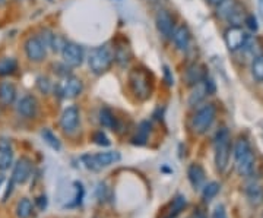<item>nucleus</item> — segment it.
<instances>
[{
	"label": "nucleus",
	"instance_id": "1",
	"mask_svg": "<svg viewBox=\"0 0 263 218\" xmlns=\"http://www.w3.org/2000/svg\"><path fill=\"white\" fill-rule=\"evenodd\" d=\"M234 160L235 167L240 176L243 177H249L253 174L254 164H256V158H254L253 150L250 147V143L245 138H240L234 145Z\"/></svg>",
	"mask_w": 263,
	"mask_h": 218
},
{
	"label": "nucleus",
	"instance_id": "2",
	"mask_svg": "<svg viewBox=\"0 0 263 218\" xmlns=\"http://www.w3.org/2000/svg\"><path fill=\"white\" fill-rule=\"evenodd\" d=\"M231 157V139L226 128H222L215 136V166L219 173H224L230 166Z\"/></svg>",
	"mask_w": 263,
	"mask_h": 218
},
{
	"label": "nucleus",
	"instance_id": "3",
	"mask_svg": "<svg viewBox=\"0 0 263 218\" xmlns=\"http://www.w3.org/2000/svg\"><path fill=\"white\" fill-rule=\"evenodd\" d=\"M129 86H130L132 93L135 94V97L141 101H145L151 97L152 93V85H151L149 74L141 69V67H136L130 70L129 74Z\"/></svg>",
	"mask_w": 263,
	"mask_h": 218
},
{
	"label": "nucleus",
	"instance_id": "4",
	"mask_svg": "<svg viewBox=\"0 0 263 218\" xmlns=\"http://www.w3.org/2000/svg\"><path fill=\"white\" fill-rule=\"evenodd\" d=\"M122 160V154L119 151H104L97 154H85L82 155L84 166L91 171H100L110 167Z\"/></svg>",
	"mask_w": 263,
	"mask_h": 218
},
{
	"label": "nucleus",
	"instance_id": "5",
	"mask_svg": "<svg viewBox=\"0 0 263 218\" xmlns=\"http://www.w3.org/2000/svg\"><path fill=\"white\" fill-rule=\"evenodd\" d=\"M111 63H113V53L107 46L94 48L88 57L89 69L95 75H103L104 72H107L110 69Z\"/></svg>",
	"mask_w": 263,
	"mask_h": 218
},
{
	"label": "nucleus",
	"instance_id": "6",
	"mask_svg": "<svg viewBox=\"0 0 263 218\" xmlns=\"http://www.w3.org/2000/svg\"><path fill=\"white\" fill-rule=\"evenodd\" d=\"M216 117V108L214 104H205L197 110L192 119V129L197 135L206 133L214 124Z\"/></svg>",
	"mask_w": 263,
	"mask_h": 218
},
{
	"label": "nucleus",
	"instance_id": "7",
	"mask_svg": "<svg viewBox=\"0 0 263 218\" xmlns=\"http://www.w3.org/2000/svg\"><path fill=\"white\" fill-rule=\"evenodd\" d=\"M24 50H25V55L28 57L31 62L34 63H40L46 59L47 55V48L43 44V41L40 40V37H29L25 44H24Z\"/></svg>",
	"mask_w": 263,
	"mask_h": 218
},
{
	"label": "nucleus",
	"instance_id": "8",
	"mask_svg": "<svg viewBox=\"0 0 263 218\" xmlns=\"http://www.w3.org/2000/svg\"><path fill=\"white\" fill-rule=\"evenodd\" d=\"M32 161L28 157H21L16 164L13 166L12 171V180L15 181V185H25L31 179L32 174Z\"/></svg>",
	"mask_w": 263,
	"mask_h": 218
},
{
	"label": "nucleus",
	"instance_id": "9",
	"mask_svg": "<svg viewBox=\"0 0 263 218\" xmlns=\"http://www.w3.org/2000/svg\"><path fill=\"white\" fill-rule=\"evenodd\" d=\"M247 43H249V37L240 27H231L226 32V44L231 51L247 47Z\"/></svg>",
	"mask_w": 263,
	"mask_h": 218
},
{
	"label": "nucleus",
	"instance_id": "10",
	"mask_svg": "<svg viewBox=\"0 0 263 218\" xmlns=\"http://www.w3.org/2000/svg\"><path fill=\"white\" fill-rule=\"evenodd\" d=\"M62 56L65 65L70 67H78L84 62V50L75 43H66L62 50Z\"/></svg>",
	"mask_w": 263,
	"mask_h": 218
},
{
	"label": "nucleus",
	"instance_id": "11",
	"mask_svg": "<svg viewBox=\"0 0 263 218\" xmlns=\"http://www.w3.org/2000/svg\"><path fill=\"white\" fill-rule=\"evenodd\" d=\"M79 126V108L76 105H70L63 110V113L60 116V128L66 133L76 132Z\"/></svg>",
	"mask_w": 263,
	"mask_h": 218
},
{
	"label": "nucleus",
	"instance_id": "12",
	"mask_svg": "<svg viewBox=\"0 0 263 218\" xmlns=\"http://www.w3.org/2000/svg\"><path fill=\"white\" fill-rule=\"evenodd\" d=\"M16 112L24 119H35L38 114V101L34 95H24L16 103Z\"/></svg>",
	"mask_w": 263,
	"mask_h": 218
},
{
	"label": "nucleus",
	"instance_id": "13",
	"mask_svg": "<svg viewBox=\"0 0 263 218\" xmlns=\"http://www.w3.org/2000/svg\"><path fill=\"white\" fill-rule=\"evenodd\" d=\"M82 89H84V85H82L81 79H78L75 76H67L65 81L59 85V93L69 100L81 95Z\"/></svg>",
	"mask_w": 263,
	"mask_h": 218
},
{
	"label": "nucleus",
	"instance_id": "14",
	"mask_svg": "<svg viewBox=\"0 0 263 218\" xmlns=\"http://www.w3.org/2000/svg\"><path fill=\"white\" fill-rule=\"evenodd\" d=\"M246 198L252 207H259L263 204V185L259 180H250L245 186Z\"/></svg>",
	"mask_w": 263,
	"mask_h": 218
},
{
	"label": "nucleus",
	"instance_id": "15",
	"mask_svg": "<svg viewBox=\"0 0 263 218\" xmlns=\"http://www.w3.org/2000/svg\"><path fill=\"white\" fill-rule=\"evenodd\" d=\"M187 179L190 181V185L193 186V189H202L203 185L206 183V173H205V169L200 164H197V162L190 164L187 169Z\"/></svg>",
	"mask_w": 263,
	"mask_h": 218
},
{
	"label": "nucleus",
	"instance_id": "16",
	"mask_svg": "<svg viewBox=\"0 0 263 218\" xmlns=\"http://www.w3.org/2000/svg\"><path fill=\"white\" fill-rule=\"evenodd\" d=\"M157 24V29L161 35L164 38H171L173 32H174V19L170 15L167 10H161L160 13L157 15L155 19Z\"/></svg>",
	"mask_w": 263,
	"mask_h": 218
},
{
	"label": "nucleus",
	"instance_id": "17",
	"mask_svg": "<svg viewBox=\"0 0 263 218\" xmlns=\"http://www.w3.org/2000/svg\"><path fill=\"white\" fill-rule=\"evenodd\" d=\"M16 100V86L10 81L0 82V104L3 107H9Z\"/></svg>",
	"mask_w": 263,
	"mask_h": 218
},
{
	"label": "nucleus",
	"instance_id": "18",
	"mask_svg": "<svg viewBox=\"0 0 263 218\" xmlns=\"http://www.w3.org/2000/svg\"><path fill=\"white\" fill-rule=\"evenodd\" d=\"M13 162V148L8 139H0V171H6Z\"/></svg>",
	"mask_w": 263,
	"mask_h": 218
},
{
	"label": "nucleus",
	"instance_id": "19",
	"mask_svg": "<svg viewBox=\"0 0 263 218\" xmlns=\"http://www.w3.org/2000/svg\"><path fill=\"white\" fill-rule=\"evenodd\" d=\"M171 38H173V41H174L177 50H180V51H184V50L189 48V44H190V32H189L187 27L180 25L177 28H174V32H173Z\"/></svg>",
	"mask_w": 263,
	"mask_h": 218
},
{
	"label": "nucleus",
	"instance_id": "20",
	"mask_svg": "<svg viewBox=\"0 0 263 218\" xmlns=\"http://www.w3.org/2000/svg\"><path fill=\"white\" fill-rule=\"evenodd\" d=\"M205 78H206V74H205L203 67L200 66V65H196V63L190 65L187 67V70H186V75H184V79H186L187 85L192 86L200 84Z\"/></svg>",
	"mask_w": 263,
	"mask_h": 218
},
{
	"label": "nucleus",
	"instance_id": "21",
	"mask_svg": "<svg viewBox=\"0 0 263 218\" xmlns=\"http://www.w3.org/2000/svg\"><path fill=\"white\" fill-rule=\"evenodd\" d=\"M149 132H151V124L149 122H142L138 128V131L135 133V136L132 138V143L133 145H138V147H142L145 145L148 138H149Z\"/></svg>",
	"mask_w": 263,
	"mask_h": 218
},
{
	"label": "nucleus",
	"instance_id": "22",
	"mask_svg": "<svg viewBox=\"0 0 263 218\" xmlns=\"http://www.w3.org/2000/svg\"><path fill=\"white\" fill-rule=\"evenodd\" d=\"M100 123L103 124L104 128L116 131L117 129V119L113 114V112L107 107H104L100 110Z\"/></svg>",
	"mask_w": 263,
	"mask_h": 218
},
{
	"label": "nucleus",
	"instance_id": "23",
	"mask_svg": "<svg viewBox=\"0 0 263 218\" xmlns=\"http://www.w3.org/2000/svg\"><path fill=\"white\" fill-rule=\"evenodd\" d=\"M34 211V204L31 202L29 198H22V199L18 201L16 204V208H15V212H16V217L18 218H29L31 214Z\"/></svg>",
	"mask_w": 263,
	"mask_h": 218
},
{
	"label": "nucleus",
	"instance_id": "24",
	"mask_svg": "<svg viewBox=\"0 0 263 218\" xmlns=\"http://www.w3.org/2000/svg\"><path fill=\"white\" fill-rule=\"evenodd\" d=\"M195 86H196V88H195V91H193V93L190 94V97H189V105H190V107H195V105L200 104V103L205 100V97L208 95L206 88H205L203 81Z\"/></svg>",
	"mask_w": 263,
	"mask_h": 218
},
{
	"label": "nucleus",
	"instance_id": "25",
	"mask_svg": "<svg viewBox=\"0 0 263 218\" xmlns=\"http://www.w3.org/2000/svg\"><path fill=\"white\" fill-rule=\"evenodd\" d=\"M18 69V62L13 57L0 59V76H9Z\"/></svg>",
	"mask_w": 263,
	"mask_h": 218
},
{
	"label": "nucleus",
	"instance_id": "26",
	"mask_svg": "<svg viewBox=\"0 0 263 218\" xmlns=\"http://www.w3.org/2000/svg\"><path fill=\"white\" fill-rule=\"evenodd\" d=\"M114 60L117 62V65L120 66H126L130 62L132 51L127 46H117L116 51H114Z\"/></svg>",
	"mask_w": 263,
	"mask_h": 218
},
{
	"label": "nucleus",
	"instance_id": "27",
	"mask_svg": "<svg viewBox=\"0 0 263 218\" xmlns=\"http://www.w3.org/2000/svg\"><path fill=\"white\" fill-rule=\"evenodd\" d=\"M221 190V185L218 181H209V183H205L203 188H202V198L205 202H209L215 198L216 195L219 193Z\"/></svg>",
	"mask_w": 263,
	"mask_h": 218
},
{
	"label": "nucleus",
	"instance_id": "28",
	"mask_svg": "<svg viewBox=\"0 0 263 218\" xmlns=\"http://www.w3.org/2000/svg\"><path fill=\"white\" fill-rule=\"evenodd\" d=\"M41 138H43L44 142L47 143L50 148H53L54 151H60V150H62V143L59 141V138H57L56 135L51 132L50 129H47V128H44V129L41 131Z\"/></svg>",
	"mask_w": 263,
	"mask_h": 218
},
{
	"label": "nucleus",
	"instance_id": "29",
	"mask_svg": "<svg viewBox=\"0 0 263 218\" xmlns=\"http://www.w3.org/2000/svg\"><path fill=\"white\" fill-rule=\"evenodd\" d=\"M186 205H187L186 196H183V195H177V196H176V198L173 199V204H171V207H170L168 218H176V217H177L180 212H181L183 209L186 208Z\"/></svg>",
	"mask_w": 263,
	"mask_h": 218
},
{
	"label": "nucleus",
	"instance_id": "30",
	"mask_svg": "<svg viewBox=\"0 0 263 218\" xmlns=\"http://www.w3.org/2000/svg\"><path fill=\"white\" fill-rule=\"evenodd\" d=\"M235 6H237L235 0H224V2H221V3L218 5V12H216V15H218L219 18L228 19V16H230V15L233 13V10L235 9Z\"/></svg>",
	"mask_w": 263,
	"mask_h": 218
},
{
	"label": "nucleus",
	"instance_id": "31",
	"mask_svg": "<svg viewBox=\"0 0 263 218\" xmlns=\"http://www.w3.org/2000/svg\"><path fill=\"white\" fill-rule=\"evenodd\" d=\"M252 75L257 82H263V56H256L252 63Z\"/></svg>",
	"mask_w": 263,
	"mask_h": 218
},
{
	"label": "nucleus",
	"instance_id": "32",
	"mask_svg": "<svg viewBox=\"0 0 263 218\" xmlns=\"http://www.w3.org/2000/svg\"><path fill=\"white\" fill-rule=\"evenodd\" d=\"M92 141L98 147H110V143H111V141L108 139V136L103 131H97V132L92 133Z\"/></svg>",
	"mask_w": 263,
	"mask_h": 218
},
{
	"label": "nucleus",
	"instance_id": "33",
	"mask_svg": "<svg viewBox=\"0 0 263 218\" xmlns=\"http://www.w3.org/2000/svg\"><path fill=\"white\" fill-rule=\"evenodd\" d=\"M37 88L43 94H48L50 89H51V82L48 81V78H46V76H40L37 79Z\"/></svg>",
	"mask_w": 263,
	"mask_h": 218
},
{
	"label": "nucleus",
	"instance_id": "34",
	"mask_svg": "<svg viewBox=\"0 0 263 218\" xmlns=\"http://www.w3.org/2000/svg\"><path fill=\"white\" fill-rule=\"evenodd\" d=\"M34 204H35V207H37L40 211H44V209L47 208V205H48L47 196H46V195H40V196H37V198H35Z\"/></svg>",
	"mask_w": 263,
	"mask_h": 218
},
{
	"label": "nucleus",
	"instance_id": "35",
	"mask_svg": "<svg viewBox=\"0 0 263 218\" xmlns=\"http://www.w3.org/2000/svg\"><path fill=\"white\" fill-rule=\"evenodd\" d=\"M212 218H228V215H227V209L222 204L216 205L215 209H214V212H212Z\"/></svg>",
	"mask_w": 263,
	"mask_h": 218
},
{
	"label": "nucleus",
	"instance_id": "36",
	"mask_svg": "<svg viewBox=\"0 0 263 218\" xmlns=\"http://www.w3.org/2000/svg\"><path fill=\"white\" fill-rule=\"evenodd\" d=\"M246 24H247V27L252 29V31H257L259 28V25H257V21L254 18L253 15H249V16H246Z\"/></svg>",
	"mask_w": 263,
	"mask_h": 218
},
{
	"label": "nucleus",
	"instance_id": "37",
	"mask_svg": "<svg viewBox=\"0 0 263 218\" xmlns=\"http://www.w3.org/2000/svg\"><path fill=\"white\" fill-rule=\"evenodd\" d=\"M164 78H165L167 85L168 86L174 85V78H173V75H171V70H170L168 66H164Z\"/></svg>",
	"mask_w": 263,
	"mask_h": 218
},
{
	"label": "nucleus",
	"instance_id": "38",
	"mask_svg": "<svg viewBox=\"0 0 263 218\" xmlns=\"http://www.w3.org/2000/svg\"><path fill=\"white\" fill-rule=\"evenodd\" d=\"M13 185H15V181L10 179V181L8 183V189H6V193L3 195V199H2L3 202H6V201H8V196H10V193H12V190H13Z\"/></svg>",
	"mask_w": 263,
	"mask_h": 218
},
{
	"label": "nucleus",
	"instance_id": "39",
	"mask_svg": "<svg viewBox=\"0 0 263 218\" xmlns=\"http://www.w3.org/2000/svg\"><path fill=\"white\" fill-rule=\"evenodd\" d=\"M192 218H208L206 214L202 211V209H196L195 212H193V217Z\"/></svg>",
	"mask_w": 263,
	"mask_h": 218
},
{
	"label": "nucleus",
	"instance_id": "40",
	"mask_svg": "<svg viewBox=\"0 0 263 218\" xmlns=\"http://www.w3.org/2000/svg\"><path fill=\"white\" fill-rule=\"evenodd\" d=\"M221 2H224V0H208V3H209V5H214V6H218Z\"/></svg>",
	"mask_w": 263,
	"mask_h": 218
},
{
	"label": "nucleus",
	"instance_id": "41",
	"mask_svg": "<svg viewBox=\"0 0 263 218\" xmlns=\"http://www.w3.org/2000/svg\"><path fill=\"white\" fill-rule=\"evenodd\" d=\"M3 181H5V174L0 173V188H2V185H3Z\"/></svg>",
	"mask_w": 263,
	"mask_h": 218
},
{
	"label": "nucleus",
	"instance_id": "42",
	"mask_svg": "<svg viewBox=\"0 0 263 218\" xmlns=\"http://www.w3.org/2000/svg\"><path fill=\"white\" fill-rule=\"evenodd\" d=\"M6 2H8V0H0V8H2V6H5V5H6Z\"/></svg>",
	"mask_w": 263,
	"mask_h": 218
},
{
	"label": "nucleus",
	"instance_id": "43",
	"mask_svg": "<svg viewBox=\"0 0 263 218\" xmlns=\"http://www.w3.org/2000/svg\"><path fill=\"white\" fill-rule=\"evenodd\" d=\"M260 218H263V214H262V217H260Z\"/></svg>",
	"mask_w": 263,
	"mask_h": 218
}]
</instances>
